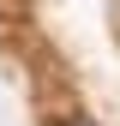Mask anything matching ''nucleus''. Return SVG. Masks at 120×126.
Masks as SVG:
<instances>
[{"instance_id": "nucleus-1", "label": "nucleus", "mask_w": 120, "mask_h": 126, "mask_svg": "<svg viewBox=\"0 0 120 126\" xmlns=\"http://www.w3.org/2000/svg\"><path fill=\"white\" fill-rule=\"evenodd\" d=\"M60 126H96V120H60Z\"/></svg>"}]
</instances>
